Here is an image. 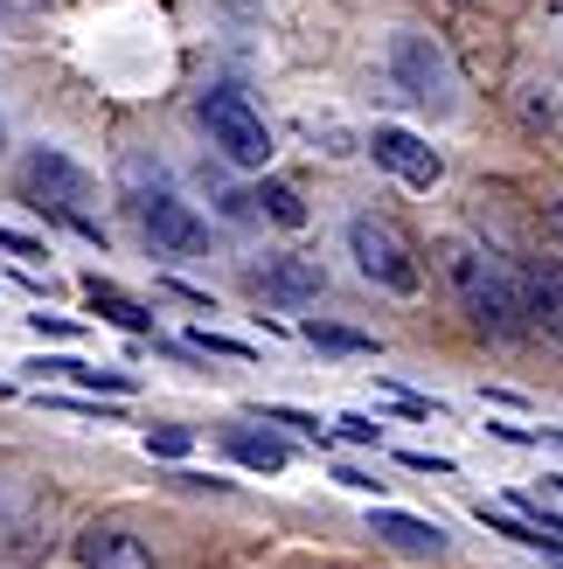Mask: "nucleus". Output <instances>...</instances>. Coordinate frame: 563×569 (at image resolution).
<instances>
[{"label": "nucleus", "instance_id": "f257e3e1", "mask_svg": "<svg viewBox=\"0 0 563 569\" xmlns=\"http://www.w3.org/2000/svg\"><path fill=\"white\" fill-rule=\"evenodd\" d=\"M445 284H453V299L466 306L473 327L487 333H522L529 327V299H522V278H508L487 250L473 243H445Z\"/></svg>", "mask_w": 563, "mask_h": 569}, {"label": "nucleus", "instance_id": "f03ea898", "mask_svg": "<svg viewBox=\"0 0 563 569\" xmlns=\"http://www.w3.org/2000/svg\"><path fill=\"white\" fill-rule=\"evenodd\" d=\"M348 250H355L362 278L383 284V292H404V299H411L417 284H425V271H417L404 230H397V222H383V216H355V222H348Z\"/></svg>", "mask_w": 563, "mask_h": 569}, {"label": "nucleus", "instance_id": "7ed1b4c3", "mask_svg": "<svg viewBox=\"0 0 563 569\" xmlns=\"http://www.w3.org/2000/svg\"><path fill=\"white\" fill-rule=\"evenodd\" d=\"M389 77H397V91H404L411 104L453 111L460 77H453V56H445L432 36H389Z\"/></svg>", "mask_w": 563, "mask_h": 569}, {"label": "nucleus", "instance_id": "20e7f679", "mask_svg": "<svg viewBox=\"0 0 563 569\" xmlns=\"http://www.w3.org/2000/svg\"><path fill=\"white\" fill-rule=\"evenodd\" d=\"M203 126H209V147L230 160V167H265V160H271V126L250 111V98L209 91V98H203Z\"/></svg>", "mask_w": 563, "mask_h": 569}, {"label": "nucleus", "instance_id": "39448f33", "mask_svg": "<svg viewBox=\"0 0 563 569\" xmlns=\"http://www.w3.org/2000/svg\"><path fill=\"white\" fill-rule=\"evenodd\" d=\"M21 188L36 194V209H49V216H63V222H70L77 237H98V222H91V216L77 209V202H91V181H83L77 167L63 160V153H36V160L21 167Z\"/></svg>", "mask_w": 563, "mask_h": 569}, {"label": "nucleus", "instance_id": "423d86ee", "mask_svg": "<svg viewBox=\"0 0 563 569\" xmlns=\"http://www.w3.org/2000/svg\"><path fill=\"white\" fill-rule=\"evenodd\" d=\"M369 153H376V167H389V174L411 181V188H438V174H445V160L417 132H404V126H376L369 132Z\"/></svg>", "mask_w": 563, "mask_h": 569}, {"label": "nucleus", "instance_id": "0eeeda50", "mask_svg": "<svg viewBox=\"0 0 563 569\" xmlns=\"http://www.w3.org/2000/svg\"><path fill=\"white\" fill-rule=\"evenodd\" d=\"M139 230H147L160 250H203L209 243L203 216H195L188 202H175V194H147V202H139Z\"/></svg>", "mask_w": 563, "mask_h": 569}, {"label": "nucleus", "instance_id": "6e6552de", "mask_svg": "<svg viewBox=\"0 0 563 569\" xmlns=\"http://www.w3.org/2000/svg\"><path fill=\"white\" fill-rule=\"evenodd\" d=\"M77 562L83 569H154V549L139 542V535H126V528H83Z\"/></svg>", "mask_w": 563, "mask_h": 569}, {"label": "nucleus", "instance_id": "1a4fd4ad", "mask_svg": "<svg viewBox=\"0 0 563 569\" xmlns=\"http://www.w3.org/2000/svg\"><path fill=\"white\" fill-rule=\"evenodd\" d=\"M258 292L265 299H286V306H306V299H320L327 292V271L314 258H271L258 271Z\"/></svg>", "mask_w": 563, "mask_h": 569}, {"label": "nucleus", "instance_id": "9d476101", "mask_svg": "<svg viewBox=\"0 0 563 569\" xmlns=\"http://www.w3.org/2000/svg\"><path fill=\"white\" fill-rule=\"evenodd\" d=\"M522 299H529V327H543L550 340H563V264L522 271Z\"/></svg>", "mask_w": 563, "mask_h": 569}, {"label": "nucleus", "instance_id": "9b49d317", "mask_svg": "<svg viewBox=\"0 0 563 569\" xmlns=\"http://www.w3.org/2000/svg\"><path fill=\"white\" fill-rule=\"evenodd\" d=\"M369 535H376V542H389V549H411V556H445V535L432 521H417V515H397V507H376Z\"/></svg>", "mask_w": 563, "mask_h": 569}, {"label": "nucleus", "instance_id": "f8f14e48", "mask_svg": "<svg viewBox=\"0 0 563 569\" xmlns=\"http://www.w3.org/2000/svg\"><path fill=\"white\" fill-rule=\"evenodd\" d=\"M223 445H230V459H237V466H250V472H286V459H293V451L278 445L271 431H230Z\"/></svg>", "mask_w": 563, "mask_h": 569}, {"label": "nucleus", "instance_id": "ddd939ff", "mask_svg": "<svg viewBox=\"0 0 563 569\" xmlns=\"http://www.w3.org/2000/svg\"><path fill=\"white\" fill-rule=\"evenodd\" d=\"M83 299H91V312H105V320H111V327H126V333H147V327H154V320H147V306H132L126 292H111V284H98V278L83 284Z\"/></svg>", "mask_w": 563, "mask_h": 569}, {"label": "nucleus", "instance_id": "4468645a", "mask_svg": "<svg viewBox=\"0 0 563 569\" xmlns=\"http://www.w3.org/2000/svg\"><path fill=\"white\" fill-rule=\"evenodd\" d=\"M250 202H258V209L278 222V230H299V222H306V202H299V188H286V181H265L258 194H250Z\"/></svg>", "mask_w": 563, "mask_h": 569}, {"label": "nucleus", "instance_id": "2eb2a0df", "mask_svg": "<svg viewBox=\"0 0 563 569\" xmlns=\"http://www.w3.org/2000/svg\"><path fill=\"white\" fill-rule=\"evenodd\" d=\"M306 340L327 355H376V340L369 333H355V327H334V320H306Z\"/></svg>", "mask_w": 563, "mask_h": 569}, {"label": "nucleus", "instance_id": "dca6fc26", "mask_svg": "<svg viewBox=\"0 0 563 569\" xmlns=\"http://www.w3.org/2000/svg\"><path fill=\"white\" fill-rule=\"evenodd\" d=\"M42 368L70 376L77 389H111V396H126V389H132V376H119V368H91V361H42Z\"/></svg>", "mask_w": 563, "mask_h": 569}, {"label": "nucleus", "instance_id": "f3484780", "mask_svg": "<svg viewBox=\"0 0 563 569\" xmlns=\"http://www.w3.org/2000/svg\"><path fill=\"white\" fill-rule=\"evenodd\" d=\"M188 340H195V348H209V355H230V361H250V355H258V348H250V340H230V333H209V327H195Z\"/></svg>", "mask_w": 563, "mask_h": 569}, {"label": "nucleus", "instance_id": "a211bd4d", "mask_svg": "<svg viewBox=\"0 0 563 569\" xmlns=\"http://www.w3.org/2000/svg\"><path fill=\"white\" fill-rule=\"evenodd\" d=\"M147 451H154V459H181V451H188V431H175V423H167V431H147Z\"/></svg>", "mask_w": 563, "mask_h": 569}, {"label": "nucleus", "instance_id": "6ab92c4d", "mask_svg": "<svg viewBox=\"0 0 563 569\" xmlns=\"http://www.w3.org/2000/svg\"><path fill=\"white\" fill-rule=\"evenodd\" d=\"M265 423H293L299 438H320V445H327V431H320V417H299V410H265Z\"/></svg>", "mask_w": 563, "mask_h": 569}, {"label": "nucleus", "instance_id": "aec40b11", "mask_svg": "<svg viewBox=\"0 0 563 569\" xmlns=\"http://www.w3.org/2000/svg\"><path fill=\"white\" fill-rule=\"evenodd\" d=\"M376 431H383V423H369V417H342V438L348 445H376Z\"/></svg>", "mask_w": 563, "mask_h": 569}, {"label": "nucleus", "instance_id": "412c9836", "mask_svg": "<svg viewBox=\"0 0 563 569\" xmlns=\"http://www.w3.org/2000/svg\"><path fill=\"white\" fill-rule=\"evenodd\" d=\"M397 459H404L411 472H453V459H432V451H397Z\"/></svg>", "mask_w": 563, "mask_h": 569}, {"label": "nucleus", "instance_id": "4be33fe9", "mask_svg": "<svg viewBox=\"0 0 563 569\" xmlns=\"http://www.w3.org/2000/svg\"><path fill=\"white\" fill-rule=\"evenodd\" d=\"M0 250H14V258H42V243L36 237H14V230H0Z\"/></svg>", "mask_w": 563, "mask_h": 569}, {"label": "nucleus", "instance_id": "5701e85b", "mask_svg": "<svg viewBox=\"0 0 563 569\" xmlns=\"http://www.w3.org/2000/svg\"><path fill=\"white\" fill-rule=\"evenodd\" d=\"M334 479H342V487H355V493H376V487H383V479H369V472H355V466H342V472H334Z\"/></svg>", "mask_w": 563, "mask_h": 569}, {"label": "nucleus", "instance_id": "b1692460", "mask_svg": "<svg viewBox=\"0 0 563 569\" xmlns=\"http://www.w3.org/2000/svg\"><path fill=\"white\" fill-rule=\"evenodd\" d=\"M36 333H63V340H70V333H77V320H56V312H36Z\"/></svg>", "mask_w": 563, "mask_h": 569}, {"label": "nucleus", "instance_id": "393cba45", "mask_svg": "<svg viewBox=\"0 0 563 569\" xmlns=\"http://www.w3.org/2000/svg\"><path fill=\"white\" fill-rule=\"evenodd\" d=\"M550 237H556V243H563V202H556V209H550Z\"/></svg>", "mask_w": 563, "mask_h": 569}, {"label": "nucleus", "instance_id": "a878e982", "mask_svg": "<svg viewBox=\"0 0 563 569\" xmlns=\"http://www.w3.org/2000/svg\"><path fill=\"white\" fill-rule=\"evenodd\" d=\"M550 487H556V493H563V479H550Z\"/></svg>", "mask_w": 563, "mask_h": 569}, {"label": "nucleus", "instance_id": "bb28decb", "mask_svg": "<svg viewBox=\"0 0 563 569\" xmlns=\"http://www.w3.org/2000/svg\"><path fill=\"white\" fill-rule=\"evenodd\" d=\"M0 396H8V382H0Z\"/></svg>", "mask_w": 563, "mask_h": 569}]
</instances>
